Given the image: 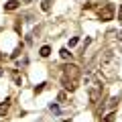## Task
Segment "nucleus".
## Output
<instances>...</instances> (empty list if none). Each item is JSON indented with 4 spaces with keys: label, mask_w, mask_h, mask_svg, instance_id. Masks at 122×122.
I'll use <instances>...</instances> for the list:
<instances>
[{
    "label": "nucleus",
    "mask_w": 122,
    "mask_h": 122,
    "mask_svg": "<svg viewBox=\"0 0 122 122\" xmlns=\"http://www.w3.org/2000/svg\"><path fill=\"white\" fill-rule=\"evenodd\" d=\"M57 100H59V102H65V100H67V96H65V92H61L59 96H57Z\"/></svg>",
    "instance_id": "15"
},
{
    "label": "nucleus",
    "mask_w": 122,
    "mask_h": 122,
    "mask_svg": "<svg viewBox=\"0 0 122 122\" xmlns=\"http://www.w3.org/2000/svg\"><path fill=\"white\" fill-rule=\"evenodd\" d=\"M118 18H120V20H122V6H120V8H118Z\"/></svg>",
    "instance_id": "16"
},
{
    "label": "nucleus",
    "mask_w": 122,
    "mask_h": 122,
    "mask_svg": "<svg viewBox=\"0 0 122 122\" xmlns=\"http://www.w3.org/2000/svg\"><path fill=\"white\" fill-rule=\"evenodd\" d=\"M114 118H116V116H114V112H110L108 116L104 118V122H114Z\"/></svg>",
    "instance_id": "13"
},
{
    "label": "nucleus",
    "mask_w": 122,
    "mask_h": 122,
    "mask_svg": "<svg viewBox=\"0 0 122 122\" xmlns=\"http://www.w3.org/2000/svg\"><path fill=\"white\" fill-rule=\"evenodd\" d=\"M118 41H122V30H120V33H118Z\"/></svg>",
    "instance_id": "17"
},
{
    "label": "nucleus",
    "mask_w": 122,
    "mask_h": 122,
    "mask_svg": "<svg viewBox=\"0 0 122 122\" xmlns=\"http://www.w3.org/2000/svg\"><path fill=\"white\" fill-rule=\"evenodd\" d=\"M77 43H79V39H77V37H73V39H69V49H71V47H75Z\"/></svg>",
    "instance_id": "12"
},
{
    "label": "nucleus",
    "mask_w": 122,
    "mask_h": 122,
    "mask_svg": "<svg viewBox=\"0 0 122 122\" xmlns=\"http://www.w3.org/2000/svg\"><path fill=\"white\" fill-rule=\"evenodd\" d=\"M18 6H20V2H18V0H8V2L4 4V10H6V12H12V10L18 8Z\"/></svg>",
    "instance_id": "4"
},
{
    "label": "nucleus",
    "mask_w": 122,
    "mask_h": 122,
    "mask_svg": "<svg viewBox=\"0 0 122 122\" xmlns=\"http://www.w3.org/2000/svg\"><path fill=\"white\" fill-rule=\"evenodd\" d=\"M77 79H79V67L77 65H65L63 67V73H61V83H63V87L69 92L77 90Z\"/></svg>",
    "instance_id": "1"
},
{
    "label": "nucleus",
    "mask_w": 122,
    "mask_h": 122,
    "mask_svg": "<svg viewBox=\"0 0 122 122\" xmlns=\"http://www.w3.org/2000/svg\"><path fill=\"white\" fill-rule=\"evenodd\" d=\"M118 102H120V98H118V96H114L112 100H110V104H108V106H110V108H116V106H118Z\"/></svg>",
    "instance_id": "9"
},
{
    "label": "nucleus",
    "mask_w": 122,
    "mask_h": 122,
    "mask_svg": "<svg viewBox=\"0 0 122 122\" xmlns=\"http://www.w3.org/2000/svg\"><path fill=\"white\" fill-rule=\"evenodd\" d=\"M39 55L41 57H49V55H51V47H49V45H43L41 51H39Z\"/></svg>",
    "instance_id": "5"
},
{
    "label": "nucleus",
    "mask_w": 122,
    "mask_h": 122,
    "mask_svg": "<svg viewBox=\"0 0 122 122\" xmlns=\"http://www.w3.org/2000/svg\"><path fill=\"white\" fill-rule=\"evenodd\" d=\"M59 55H61V59H71V53H69V49H67V47H63V49H61V51H59Z\"/></svg>",
    "instance_id": "6"
},
{
    "label": "nucleus",
    "mask_w": 122,
    "mask_h": 122,
    "mask_svg": "<svg viewBox=\"0 0 122 122\" xmlns=\"http://www.w3.org/2000/svg\"><path fill=\"white\" fill-rule=\"evenodd\" d=\"M25 2H30V0H25Z\"/></svg>",
    "instance_id": "18"
},
{
    "label": "nucleus",
    "mask_w": 122,
    "mask_h": 122,
    "mask_svg": "<svg viewBox=\"0 0 122 122\" xmlns=\"http://www.w3.org/2000/svg\"><path fill=\"white\" fill-rule=\"evenodd\" d=\"M0 59H2V55H0Z\"/></svg>",
    "instance_id": "19"
},
{
    "label": "nucleus",
    "mask_w": 122,
    "mask_h": 122,
    "mask_svg": "<svg viewBox=\"0 0 122 122\" xmlns=\"http://www.w3.org/2000/svg\"><path fill=\"white\" fill-rule=\"evenodd\" d=\"M8 112V104H0V116H6Z\"/></svg>",
    "instance_id": "10"
},
{
    "label": "nucleus",
    "mask_w": 122,
    "mask_h": 122,
    "mask_svg": "<svg viewBox=\"0 0 122 122\" xmlns=\"http://www.w3.org/2000/svg\"><path fill=\"white\" fill-rule=\"evenodd\" d=\"M49 110L55 112V114H59V106H57V104H51V106H49Z\"/></svg>",
    "instance_id": "14"
},
{
    "label": "nucleus",
    "mask_w": 122,
    "mask_h": 122,
    "mask_svg": "<svg viewBox=\"0 0 122 122\" xmlns=\"http://www.w3.org/2000/svg\"><path fill=\"white\" fill-rule=\"evenodd\" d=\"M100 94H102V86H100V83L96 81V83H94V87L90 90V100H92V102H98Z\"/></svg>",
    "instance_id": "3"
},
{
    "label": "nucleus",
    "mask_w": 122,
    "mask_h": 122,
    "mask_svg": "<svg viewBox=\"0 0 122 122\" xmlns=\"http://www.w3.org/2000/svg\"><path fill=\"white\" fill-rule=\"evenodd\" d=\"M41 8H43L45 12H49V10H51V0H43V4H41Z\"/></svg>",
    "instance_id": "8"
},
{
    "label": "nucleus",
    "mask_w": 122,
    "mask_h": 122,
    "mask_svg": "<svg viewBox=\"0 0 122 122\" xmlns=\"http://www.w3.org/2000/svg\"><path fill=\"white\" fill-rule=\"evenodd\" d=\"M43 90H45V83H39V86H35V94H41Z\"/></svg>",
    "instance_id": "11"
},
{
    "label": "nucleus",
    "mask_w": 122,
    "mask_h": 122,
    "mask_svg": "<svg viewBox=\"0 0 122 122\" xmlns=\"http://www.w3.org/2000/svg\"><path fill=\"white\" fill-rule=\"evenodd\" d=\"M20 53H22V45H18V47L14 49V51H12V55H10V59H16V57L20 55Z\"/></svg>",
    "instance_id": "7"
},
{
    "label": "nucleus",
    "mask_w": 122,
    "mask_h": 122,
    "mask_svg": "<svg viewBox=\"0 0 122 122\" xmlns=\"http://www.w3.org/2000/svg\"><path fill=\"white\" fill-rule=\"evenodd\" d=\"M98 16H100V20H112V16H114V6L110 4V2H104V4L100 6V10H98Z\"/></svg>",
    "instance_id": "2"
}]
</instances>
